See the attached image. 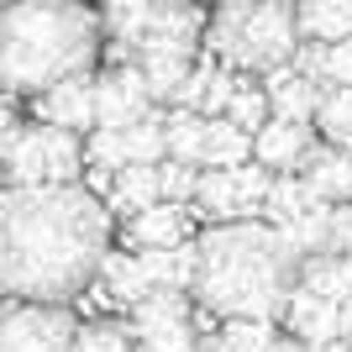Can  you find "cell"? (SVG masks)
<instances>
[{"label":"cell","instance_id":"obj_16","mask_svg":"<svg viewBox=\"0 0 352 352\" xmlns=\"http://www.w3.org/2000/svg\"><path fill=\"white\" fill-rule=\"evenodd\" d=\"M300 43H347L352 37V0H300L294 6Z\"/></svg>","mask_w":352,"mask_h":352},{"label":"cell","instance_id":"obj_17","mask_svg":"<svg viewBox=\"0 0 352 352\" xmlns=\"http://www.w3.org/2000/svg\"><path fill=\"white\" fill-rule=\"evenodd\" d=\"M195 210L210 216L216 226H232V221H252L242 195H236L232 168H200V190H195Z\"/></svg>","mask_w":352,"mask_h":352},{"label":"cell","instance_id":"obj_20","mask_svg":"<svg viewBox=\"0 0 352 352\" xmlns=\"http://www.w3.org/2000/svg\"><path fill=\"white\" fill-rule=\"evenodd\" d=\"M100 284L111 289V300H121L126 310L142 305L147 294H153V279H147V268H142L137 252H105L100 258Z\"/></svg>","mask_w":352,"mask_h":352},{"label":"cell","instance_id":"obj_27","mask_svg":"<svg viewBox=\"0 0 352 352\" xmlns=\"http://www.w3.org/2000/svg\"><path fill=\"white\" fill-rule=\"evenodd\" d=\"M126 163H147V168H158L163 158H168V137H163V116L153 111V116H142L137 126H126Z\"/></svg>","mask_w":352,"mask_h":352},{"label":"cell","instance_id":"obj_15","mask_svg":"<svg viewBox=\"0 0 352 352\" xmlns=\"http://www.w3.org/2000/svg\"><path fill=\"white\" fill-rule=\"evenodd\" d=\"M126 236H132L137 252H158V248H184L190 242V206H153L142 216L126 221Z\"/></svg>","mask_w":352,"mask_h":352},{"label":"cell","instance_id":"obj_34","mask_svg":"<svg viewBox=\"0 0 352 352\" xmlns=\"http://www.w3.org/2000/svg\"><path fill=\"white\" fill-rule=\"evenodd\" d=\"M16 132H21V126H16V116L6 111V105H0V163L11 158V142H16Z\"/></svg>","mask_w":352,"mask_h":352},{"label":"cell","instance_id":"obj_33","mask_svg":"<svg viewBox=\"0 0 352 352\" xmlns=\"http://www.w3.org/2000/svg\"><path fill=\"white\" fill-rule=\"evenodd\" d=\"M85 153H89V168H111V174H121V168H126V137H121V132L95 126Z\"/></svg>","mask_w":352,"mask_h":352},{"label":"cell","instance_id":"obj_41","mask_svg":"<svg viewBox=\"0 0 352 352\" xmlns=\"http://www.w3.org/2000/svg\"><path fill=\"white\" fill-rule=\"evenodd\" d=\"M6 294H11V289H6V279H0V300H6Z\"/></svg>","mask_w":352,"mask_h":352},{"label":"cell","instance_id":"obj_25","mask_svg":"<svg viewBox=\"0 0 352 352\" xmlns=\"http://www.w3.org/2000/svg\"><path fill=\"white\" fill-rule=\"evenodd\" d=\"M316 132H321V142H331V147H342V153H352V85H347V89H331V95H321Z\"/></svg>","mask_w":352,"mask_h":352},{"label":"cell","instance_id":"obj_37","mask_svg":"<svg viewBox=\"0 0 352 352\" xmlns=\"http://www.w3.org/2000/svg\"><path fill=\"white\" fill-rule=\"evenodd\" d=\"M279 352H316V347H305V342H294V337H279Z\"/></svg>","mask_w":352,"mask_h":352},{"label":"cell","instance_id":"obj_8","mask_svg":"<svg viewBox=\"0 0 352 352\" xmlns=\"http://www.w3.org/2000/svg\"><path fill=\"white\" fill-rule=\"evenodd\" d=\"M74 316L63 305L0 310V352H74Z\"/></svg>","mask_w":352,"mask_h":352},{"label":"cell","instance_id":"obj_21","mask_svg":"<svg viewBox=\"0 0 352 352\" xmlns=\"http://www.w3.org/2000/svg\"><path fill=\"white\" fill-rule=\"evenodd\" d=\"M111 206L121 216H142V210L163 206V184H158V168H147V163H126L116 174V190H111Z\"/></svg>","mask_w":352,"mask_h":352},{"label":"cell","instance_id":"obj_3","mask_svg":"<svg viewBox=\"0 0 352 352\" xmlns=\"http://www.w3.org/2000/svg\"><path fill=\"white\" fill-rule=\"evenodd\" d=\"M100 32V16L85 0H21L0 11V89L47 95L63 79L89 74Z\"/></svg>","mask_w":352,"mask_h":352},{"label":"cell","instance_id":"obj_4","mask_svg":"<svg viewBox=\"0 0 352 352\" xmlns=\"http://www.w3.org/2000/svg\"><path fill=\"white\" fill-rule=\"evenodd\" d=\"M100 27L111 32L121 63L195 58L206 37V11L200 0H105Z\"/></svg>","mask_w":352,"mask_h":352},{"label":"cell","instance_id":"obj_32","mask_svg":"<svg viewBox=\"0 0 352 352\" xmlns=\"http://www.w3.org/2000/svg\"><path fill=\"white\" fill-rule=\"evenodd\" d=\"M316 85H321L326 95L352 85V37L347 43H321V74H316Z\"/></svg>","mask_w":352,"mask_h":352},{"label":"cell","instance_id":"obj_23","mask_svg":"<svg viewBox=\"0 0 352 352\" xmlns=\"http://www.w3.org/2000/svg\"><path fill=\"white\" fill-rule=\"evenodd\" d=\"M310 206H316V195L305 190V179H300V174H279V179H274V190H268V200H263V221H268V226H279V232H289Z\"/></svg>","mask_w":352,"mask_h":352},{"label":"cell","instance_id":"obj_36","mask_svg":"<svg viewBox=\"0 0 352 352\" xmlns=\"http://www.w3.org/2000/svg\"><path fill=\"white\" fill-rule=\"evenodd\" d=\"M342 342H347V347H352V300H347V305H342Z\"/></svg>","mask_w":352,"mask_h":352},{"label":"cell","instance_id":"obj_14","mask_svg":"<svg viewBox=\"0 0 352 352\" xmlns=\"http://www.w3.org/2000/svg\"><path fill=\"white\" fill-rule=\"evenodd\" d=\"M310 147H316V142H310V126L268 116V126L252 137V158L263 163L268 174H289V168H300V158H305Z\"/></svg>","mask_w":352,"mask_h":352},{"label":"cell","instance_id":"obj_12","mask_svg":"<svg viewBox=\"0 0 352 352\" xmlns=\"http://www.w3.org/2000/svg\"><path fill=\"white\" fill-rule=\"evenodd\" d=\"M300 179H305V190L316 195V200L342 206V200H352V153H342V147H331V142H316L305 158H300Z\"/></svg>","mask_w":352,"mask_h":352},{"label":"cell","instance_id":"obj_5","mask_svg":"<svg viewBox=\"0 0 352 352\" xmlns=\"http://www.w3.org/2000/svg\"><path fill=\"white\" fill-rule=\"evenodd\" d=\"M300 47V27H294L289 6H263V0H221L216 21H210V53L226 69L258 74L284 69Z\"/></svg>","mask_w":352,"mask_h":352},{"label":"cell","instance_id":"obj_11","mask_svg":"<svg viewBox=\"0 0 352 352\" xmlns=\"http://www.w3.org/2000/svg\"><path fill=\"white\" fill-rule=\"evenodd\" d=\"M284 326H289L294 342H305V347H326V342H342V305L321 300V294H310L305 284L289 294V305H284Z\"/></svg>","mask_w":352,"mask_h":352},{"label":"cell","instance_id":"obj_26","mask_svg":"<svg viewBox=\"0 0 352 352\" xmlns=\"http://www.w3.org/2000/svg\"><path fill=\"white\" fill-rule=\"evenodd\" d=\"M268 116H274V105H268L263 79H248V74H242V85H236V95H232V111H226V121H236L248 137H258V132L268 126Z\"/></svg>","mask_w":352,"mask_h":352},{"label":"cell","instance_id":"obj_30","mask_svg":"<svg viewBox=\"0 0 352 352\" xmlns=\"http://www.w3.org/2000/svg\"><path fill=\"white\" fill-rule=\"evenodd\" d=\"M221 342H226L232 352H279L274 321H226L221 326Z\"/></svg>","mask_w":352,"mask_h":352},{"label":"cell","instance_id":"obj_9","mask_svg":"<svg viewBox=\"0 0 352 352\" xmlns=\"http://www.w3.org/2000/svg\"><path fill=\"white\" fill-rule=\"evenodd\" d=\"M142 116H153V95H147V79L137 63H116L111 74L95 79V126L126 132Z\"/></svg>","mask_w":352,"mask_h":352},{"label":"cell","instance_id":"obj_38","mask_svg":"<svg viewBox=\"0 0 352 352\" xmlns=\"http://www.w3.org/2000/svg\"><path fill=\"white\" fill-rule=\"evenodd\" d=\"M316 352H352L347 342H326V347H316Z\"/></svg>","mask_w":352,"mask_h":352},{"label":"cell","instance_id":"obj_6","mask_svg":"<svg viewBox=\"0 0 352 352\" xmlns=\"http://www.w3.org/2000/svg\"><path fill=\"white\" fill-rule=\"evenodd\" d=\"M6 179H11V190H43V184H74V179L85 174V147L79 137L63 132V126H21L11 142V158L0 163Z\"/></svg>","mask_w":352,"mask_h":352},{"label":"cell","instance_id":"obj_18","mask_svg":"<svg viewBox=\"0 0 352 352\" xmlns=\"http://www.w3.org/2000/svg\"><path fill=\"white\" fill-rule=\"evenodd\" d=\"M137 258H142L153 289H179V294L195 289V268H200V248H195V242H184V248H158V252H137Z\"/></svg>","mask_w":352,"mask_h":352},{"label":"cell","instance_id":"obj_19","mask_svg":"<svg viewBox=\"0 0 352 352\" xmlns=\"http://www.w3.org/2000/svg\"><path fill=\"white\" fill-rule=\"evenodd\" d=\"M300 284H305L310 294L331 300V305H347L352 300V258H342V252H316V258L300 263Z\"/></svg>","mask_w":352,"mask_h":352},{"label":"cell","instance_id":"obj_40","mask_svg":"<svg viewBox=\"0 0 352 352\" xmlns=\"http://www.w3.org/2000/svg\"><path fill=\"white\" fill-rule=\"evenodd\" d=\"M6 195H11V190H0V210H6Z\"/></svg>","mask_w":352,"mask_h":352},{"label":"cell","instance_id":"obj_2","mask_svg":"<svg viewBox=\"0 0 352 352\" xmlns=\"http://www.w3.org/2000/svg\"><path fill=\"white\" fill-rule=\"evenodd\" d=\"M195 248H200V268L190 294L200 310L221 321H284L305 258L279 226L232 221V226H210Z\"/></svg>","mask_w":352,"mask_h":352},{"label":"cell","instance_id":"obj_35","mask_svg":"<svg viewBox=\"0 0 352 352\" xmlns=\"http://www.w3.org/2000/svg\"><path fill=\"white\" fill-rule=\"evenodd\" d=\"M195 352H232V347L221 342V331H200V342H195Z\"/></svg>","mask_w":352,"mask_h":352},{"label":"cell","instance_id":"obj_13","mask_svg":"<svg viewBox=\"0 0 352 352\" xmlns=\"http://www.w3.org/2000/svg\"><path fill=\"white\" fill-rule=\"evenodd\" d=\"M263 89H268V105L279 121H300V126H316V111H321V85H310L305 74H294V63L284 69H268L263 74Z\"/></svg>","mask_w":352,"mask_h":352},{"label":"cell","instance_id":"obj_28","mask_svg":"<svg viewBox=\"0 0 352 352\" xmlns=\"http://www.w3.org/2000/svg\"><path fill=\"white\" fill-rule=\"evenodd\" d=\"M74 352H137V337L116 321H89L74 331Z\"/></svg>","mask_w":352,"mask_h":352},{"label":"cell","instance_id":"obj_1","mask_svg":"<svg viewBox=\"0 0 352 352\" xmlns=\"http://www.w3.org/2000/svg\"><path fill=\"white\" fill-rule=\"evenodd\" d=\"M111 210L85 184L11 190L0 210V279L27 305H63L100 274Z\"/></svg>","mask_w":352,"mask_h":352},{"label":"cell","instance_id":"obj_39","mask_svg":"<svg viewBox=\"0 0 352 352\" xmlns=\"http://www.w3.org/2000/svg\"><path fill=\"white\" fill-rule=\"evenodd\" d=\"M11 6H21V0H0V11H11Z\"/></svg>","mask_w":352,"mask_h":352},{"label":"cell","instance_id":"obj_29","mask_svg":"<svg viewBox=\"0 0 352 352\" xmlns=\"http://www.w3.org/2000/svg\"><path fill=\"white\" fill-rule=\"evenodd\" d=\"M158 184H163V200H168V206H195V190H200V163L163 158V163H158Z\"/></svg>","mask_w":352,"mask_h":352},{"label":"cell","instance_id":"obj_7","mask_svg":"<svg viewBox=\"0 0 352 352\" xmlns=\"http://www.w3.org/2000/svg\"><path fill=\"white\" fill-rule=\"evenodd\" d=\"M132 337H137V352H195L200 331H195V316H190V294L153 289L142 305H132Z\"/></svg>","mask_w":352,"mask_h":352},{"label":"cell","instance_id":"obj_31","mask_svg":"<svg viewBox=\"0 0 352 352\" xmlns=\"http://www.w3.org/2000/svg\"><path fill=\"white\" fill-rule=\"evenodd\" d=\"M232 179H236V195H242L248 216H263V200H268V190H274V179H279V174H268L263 163L252 158V163H242V168H232Z\"/></svg>","mask_w":352,"mask_h":352},{"label":"cell","instance_id":"obj_10","mask_svg":"<svg viewBox=\"0 0 352 352\" xmlns=\"http://www.w3.org/2000/svg\"><path fill=\"white\" fill-rule=\"evenodd\" d=\"M37 116L47 126H63V132H95V79L79 74V79H63L47 95H37Z\"/></svg>","mask_w":352,"mask_h":352},{"label":"cell","instance_id":"obj_42","mask_svg":"<svg viewBox=\"0 0 352 352\" xmlns=\"http://www.w3.org/2000/svg\"><path fill=\"white\" fill-rule=\"evenodd\" d=\"M263 6H284V0H263Z\"/></svg>","mask_w":352,"mask_h":352},{"label":"cell","instance_id":"obj_22","mask_svg":"<svg viewBox=\"0 0 352 352\" xmlns=\"http://www.w3.org/2000/svg\"><path fill=\"white\" fill-rule=\"evenodd\" d=\"M242 163H252V137L226 116L206 121V158H200V168H242Z\"/></svg>","mask_w":352,"mask_h":352},{"label":"cell","instance_id":"obj_24","mask_svg":"<svg viewBox=\"0 0 352 352\" xmlns=\"http://www.w3.org/2000/svg\"><path fill=\"white\" fill-rule=\"evenodd\" d=\"M163 137H168V158H179V163L206 158V116L200 111H168L163 116Z\"/></svg>","mask_w":352,"mask_h":352}]
</instances>
